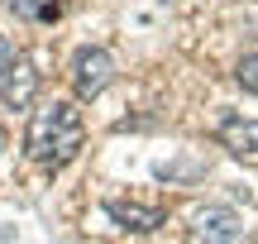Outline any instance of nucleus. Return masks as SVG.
<instances>
[{
    "instance_id": "423d86ee",
    "label": "nucleus",
    "mask_w": 258,
    "mask_h": 244,
    "mask_svg": "<svg viewBox=\"0 0 258 244\" xmlns=\"http://www.w3.org/2000/svg\"><path fill=\"white\" fill-rule=\"evenodd\" d=\"M220 144L234 158H253L258 153V120H225L220 125Z\"/></svg>"
},
{
    "instance_id": "20e7f679",
    "label": "nucleus",
    "mask_w": 258,
    "mask_h": 244,
    "mask_svg": "<svg viewBox=\"0 0 258 244\" xmlns=\"http://www.w3.org/2000/svg\"><path fill=\"white\" fill-rule=\"evenodd\" d=\"M105 216L120 230H129V235H153V230L163 225V211L144 206V201H105Z\"/></svg>"
},
{
    "instance_id": "39448f33",
    "label": "nucleus",
    "mask_w": 258,
    "mask_h": 244,
    "mask_svg": "<svg viewBox=\"0 0 258 244\" xmlns=\"http://www.w3.org/2000/svg\"><path fill=\"white\" fill-rule=\"evenodd\" d=\"M34 91H38V72L24 63V57H15L5 86H0V105H5V110H24V105L34 101Z\"/></svg>"
},
{
    "instance_id": "f03ea898",
    "label": "nucleus",
    "mask_w": 258,
    "mask_h": 244,
    "mask_svg": "<svg viewBox=\"0 0 258 244\" xmlns=\"http://www.w3.org/2000/svg\"><path fill=\"white\" fill-rule=\"evenodd\" d=\"M110 82H115V57L105 53V48H82V53L72 57V91H77V101H96Z\"/></svg>"
},
{
    "instance_id": "7ed1b4c3",
    "label": "nucleus",
    "mask_w": 258,
    "mask_h": 244,
    "mask_svg": "<svg viewBox=\"0 0 258 244\" xmlns=\"http://www.w3.org/2000/svg\"><path fill=\"white\" fill-rule=\"evenodd\" d=\"M196 239H211V244L244 239V216L230 206H201L196 211Z\"/></svg>"
},
{
    "instance_id": "0eeeda50",
    "label": "nucleus",
    "mask_w": 258,
    "mask_h": 244,
    "mask_svg": "<svg viewBox=\"0 0 258 244\" xmlns=\"http://www.w3.org/2000/svg\"><path fill=\"white\" fill-rule=\"evenodd\" d=\"M10 15L24 19V24H53L62 15V0H5Z\"/></svg>"
},
{
    "instance_id": "1a4fd4ad",
    "label": "nucleus",
    "mask_w": 258,
    "mask_h": 244,
    "mask_svg": "<svg viewBox=\"0 0 258 244\" xmlns=\"http://www.w3.org/2000/svg\"><path fill=\"white\" fill-rule=\"evenodd\" d=\"M10 67H15V48H10V38H0V86H5Z\"/></svg>"
},
{
    "instance_id": "6e6552de",
    "label": "nucleus",
    "mask_w": 258,
    "mask_h": 244,
    "mask_svg": "<svg viewBox=\"0 0 258 244\" xmlns=\"http://www.w3.org/2000/svg\"><path fill=\"white\" fill-rule=\"evenodd\" d=\"M234 77H239V86H244V91H253V96H258V53H249V57H244Z\"/></svg>"
},
{
    "instance_id": "f257e3e1",
    "label": "nucleus",
    "mask_w": 258,
    "mask_h": 244,
    "mask_svg": "<svg viewBox=\"0 0 258 244\" xmlns=\"http://www.w3.org/2000/svg\"><path fill=\"white\" fill-rule=\"evenodd\" d=\"M82 139H86V125H82V110L77 101H48L29 115V130H24V153L38 163V168L57 172L82 153Z\"/></svg>"
}]
</instances>
